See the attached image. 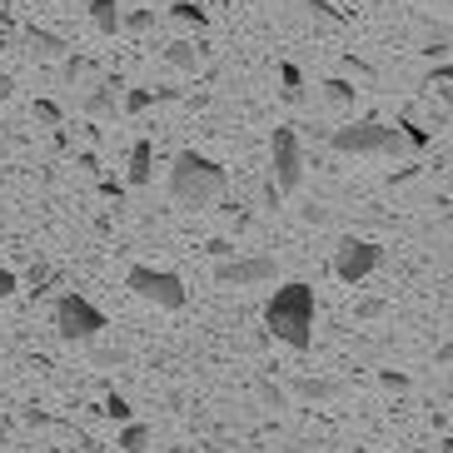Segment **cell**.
Returning a JSON list of instances; mask_svg holds the SVG:
<instances>
[{
  "label": "cell",
  "mask_w": 453,
  "mask_h": 453,
  "mask_svg": "<svg viewBox=\"0 0 453 453\" xmlns=\"http://www.w3.org/2000/svg\"><path fill=\"white\" fill-rule=\"evenodd\" d=\"M265 324L280 344L299 349V354L314 349V289H309L304 280L274 289V299H269V309H265Z\"/></svg>",
  "instance_id": "cell-1"
},
{
  "label": "cell",
  "mask_w": 453,
  "mask_h": 453,
  "mask_svg": "<svg viewBox=\"0 0 453 453\" xmlns=\"http://www.w3.org/2000/svg\"><path fill=\"white\" fill-rule=\"evenodd\" d=\"M225 170L214 160H204V155H195V150H185V155H174V170H170V195L180 204H195V210H204V204H214L219 195H225Z\"/></svg>",
  "instance_id": "cell-2"
},
{
  "label": "cell",
  "mask_w": 453,
  "mask_h": 453,
  "mask_svg": "<svg viewBox=\"0 0 453 453\" xmlns=\"http://www.w3.org/2000/svg\"><path fill=\"white\" fill-rule=\"evenodd\" d=\"M334 150H344V155H403L409 140H403L399 125H379V120H354L344 130L329 134Z\"/></svg>",
  "instance_id": "cell-3"
},
{
  "label": "cell",
  "mask_w": 453,
  "mask_h": 453,
  "mask_svg": "<svg viewBox=\"0 0 453 453\" xmlns=\"http://www.w3.org/2000/svg\"><path fill=\"white\" fill-rule=\"evenodd\" d=\"M130 284L134 294H140V299H145V304H160V309H185V280H180V274H170V269H150V265H134L130 269Z\"/></svg>",
  "instance_id": "cell-4"
},
{
  "label": "cell",
  "mask_w": 453,
  "mask_h": 453,
  "mask_svg": "<svg viewBox=\"0 0 453 453\" xmlns=\"http://www.w3.org/2000/svg\"><path fill=\"white\" fill-rule=\"evenodd\" d=\"M55 329H60V339H70V344H85V339H95V334L105 329V314H100L85 294H65V299L55 304Z\"/></svg>",
  "instance_id": "cell-5"
},
{
  "label": "cell",
  "mask_w": 453,
  "mask_h": 453,
  "mask_svg": "<svg viewBox=\"0 0 453 453\" xmlns=\"http://www.w3.org/2000/svg\"><path fill=\"white\" fill-rule=\"evenodd\" d=\"M379 265H384V250H379L373 240H339V250H334V274H339L344 284L369 280Z\"/></svg>",
  "instance_id": "cell-6"
},
{
  "label": "cell",
  "mask_w": 453,
  "mask_h": 453,
  "mask_svg": "<svg viewBox=\"0 0 453 453\" xmlns=\"http://www.w3.org/2000/svg\"><path fill=\"white\" fill-rule=\"evenodd\" d=\"M299 185H304L299 134H294V125H280V130H274V189H280V195H294Z\"/></svg>",
  "instance_id": "cell-7"
},
{
  "label": "cell",
  "mask_w": 453,
  "mask_h": 453,
  "mask_svg": "<svg viewBox=\"0 0 453 453\" xmlns=\"http://www.w3.org/2000/svg\"><path fill=\"white\" fill-rule=\"evenodd\" d=\"M274 269H280V265H274L269 254H250V259H229V254H225V265L214 269V280L225 284V289H229V284L240 289V284H265V280H274Z\"/></svg>",
  "instance_id": "cell-8"
},
{
  "label": "cell",
  "mask_w": 453,
  "mask_h": 453,
  "mask_svg": "<svg viewBox=\"0 0 453 453\" xmlns=\"http://www.w3.org/2000/svg\"><path fill=\"white\" fill-rule=\"evenodd\" d=\"M115 105H120V81H105L85 95V115H115Z\"/></svg>",
  "instance_id": "cell-9"
},
{
  "label": "cell",
  "mask_w": 453,
  "mask_h": 453,
  "mask_svg": "<svg viewBox=\"0 0 453 453\" xmlns=\"http://www.w3.org/2000/svg\"><path fill=\"white\" fill-rule=\"evenodd\" d=\"M20 41H26V50L35 55V60H55V55L65 50V41H60V35H50V30H35V26H30Z\"/></svg>",
  "instance_id": "cell-10"
},
{
  "label": "cell",
  "mask_w": 453,
  "mask_h": 453,
  "mask_svg": "<svg viewBox=\"0 0 453 453\" xmlns=\"http://www.w3.org/2000/svg\"><path fill=\"white\" fill-rule=\"evenodd\" d=\"M150 174H155V145L140 140V145L130 150V185H150Z\"/></svg>",
  "instance_id": "cell-11"
},
{
  "label": "cell",
  "mask_w": 453,
  "mask_h": 453,
  "mask_svg": "<svg viewBox=\"0 0 453 453\" xmlns=\"http://www.w3.org/2000/svg\"><path fill=\"white\" fill-rule=\"evenodd\" d=\"M90 20H95V30L115 35L120 30V0H90Z\"/></svg>",
  "instance_id": "cell-12"
},
{
  "label": "cell",
  "mask_w": 453,
  "mask_h": 453,
  "mask_svg": "<svg viewBox=\"0 0 453 453\" xmlns=\"http://www.w3.org/2000/svg\"><path fill=\"white\" fill-rule=\"evenodd\" d=\"M165 60H170L174 70H200V50H195L189 41H174L170 50H165Z\"/></svg>",
  "instance_id": "cell-13"
},
{
  "label": "cell",
  "mask_w": 453,
  "mask_h": 453,
  "mask_svg": "<svg viewBox=\"0 0 453 453\" xmlns=\"http://www.w3.org/2000/svg\"><path fill=\"white\" fill-rule=\"evenodd\" d=\"M120 449H125V453H145V449H150V428H145V424H130V418H125Z\"/></svg>",
  "instance_id": "cell-14"
},
{
  "label": "cell",
  "mask_w": 453,
  "mask_h": 453,
  "mask_svg": "<svg viewBox=\"0 0 453 453\" xmlns=\"http://www.w3.org/2000/svg\"><path fill=\"white\" fill-rule=\"evenodd\" d=\"M294 394H299V399H334L339 388H334L329 379H299V384H294Z\"/></svg>",
  "instance_id": "cell-15"
},
{
  "label": "cell",
  "mask_w": 453,
  "mask_h": 453,
  "mask_svg": "<svg viewBox=\"0 0 453 453\" xmlns=\"http://www.w3.org/2000/svg\"><path fill=\"white\" fill-rule=\"evenodd\" d=\"M280 81H284V100L299 105V100H304V75H299L294 65H280Z\"/></svg>",
  "instance_id": "cell-16"
},
{
  "label": "cell",
  "mask_w": 453,
  "mask_h": 453,
  "mask_svg": "<svg viewBox=\"0 0 453 453\" xmlns=\"http://www.w3.org/2000/svg\"><path fill=\"white\" fill-rule=\"evenodd\" d=\"M324 95H329L334 105H349V100H354V85L349 81H324Z\"/></svg>",
  "instance_id": "cell-17"
},
{
  "label": "cell",
  "mask_w": 453,
  "mask_h": 453,
  "mask_svg": "<svg viewBox=\"0 0 453 453\" xmlns=\"http://www.w3.org/2000/svg\"><path fill=\"white\" fill-rule=\"evenodd\" d=\"M150 100H155L150 90H125V100H120V105L130 110V115H140V110H150Z\"/></svg>",
  "instance_id": "cell-18"
},
{
  "label": "cell",
  "mask_w": 453,
  "mask_h": 453,
  "mask_svg": "<svg viewBox=\"0 0 453 453\" xmlns=\"http://www.w3.org/2000/svg\"><path fill=\"white\" fill-rule=\"evenodd\" d=\"M174 20H195V26H204V11L200 5H189V0H180V5H170Z\"/></svg>",
  "instance_id": "cell-19"
},
{
  "label": "cell",
  "mask_w": 453,
  "mask_h": 453,
  "mask_svg": "<svg viewBox=\"0 0 453 453\" xmlns=\"http://www.w3.org/2000/svg\"><path fill=\"white\" fill-rule=\"evenodd\" d=\"M35 120H45V125H60V105H55V100H35Z\"/></svg>",
  "instance_id": "cell-20"
},
{
  "label": "cell",
  "mask_w": 453,
  "mask_h": 453,
  "mask_svg": "<svg viewBox=\"0 0 453 453\" xmlns=\"http://www.w3.org/2000/svg\"><path fill=\"white\" fill-rule=\"evenodd\" d=\"M150 20H155V15H150V11H134V15H120V26H125V30H150Z\"/></svg>",
  "instance_id": "cell-21"
},
{
  "label": "cell",
  "mask_w": 453,
  "mask_h": 453,
  "mask_svg": "<svg viewBox=\"0 0 453 453\" xmlns=\"http://www.w3.org/2000/svg\"><path fill=\"white\" fill-rule=\"evenodd\" d=\"M354 314H359V319H379V314H384V299H359Z\"/></svg>",
  "instance_id": "cell-22"
},
{
  "label": "cell",
  "mask_w": 453,
  "mask_h": 453,
  "mask_svg": "<svg viewBox=\"0 0 453 453\" xmlns=\"http://www.w3.org/2000/svg\"><path fill=\"white\" fill-rule=\"evenodd\" d=\"M105 413H110V418H115V424H125V418H130V403H125L120 394H115V399L105 403Z\"/></svg>",
  "instance_id": "cell-23"
},
{
  "label": "cell",
  "mask_w": 453,
  "mask_h": 453,
  "mask_svg": "<svg viewBox=\"0 0 453 453\" xmlns=\"http://www.w3.org/2000/svg\"><path fill=\"white\" fill-rule=\"evenodd\" d=\"M299 5H304V11H314L319 20H339V15H334V5H324V0H299Z\"/></svg>",
  "instance_id": "cell-24"
},
{
  "label": "cell",
  "mask_w": 453,
  "mask_h": 453,
  "mask_svg": "<svg viewBox=\"0 0 453 453\" xmlns=\"http://www.w3.org/2000/svg\"><path fill=\"white\" fill-rule=\"evenodd\" d=\"M11 294H15V274L0 265V299H11Z\"/></svg>",
  "instance_id": "cell-25"
},
{
  "label": "cell",
  "mask_w": 453,
  "mask_h": 453,
  "mask_svg": "<svg viewBox=\"0 0 453 453\" xmlns=\"http://www.w3.org/2000/svg\"><path fill=\"white\" fill-rule=\"evenodd\" d=\"M11 95H15V81H11V75H0V105H5Z\"/></svg>",
  "instance_id": "cell-26"
},
{
  "label": "cell",
  "mask_w": 453,
  "mask_h": 453,
  "mask_svg": "<svg viewBox=\"0 0 453 453\" xmlns=\"http://www.w3.org/2000/svg\"><path fill=\"white\" fill-rule=\"evenodd\" d=\"M439 5H449V0H439Z\"/></svg>",
  "instance_id": "cell-27"
},
{
  "label": "cell",
  "mask_w": 453,
  "mask_h": 453,
  "mask_svg": "<svg viewBox=\"0 0 453 453\" xmlns=\"http://www.w3.org/2000/svg\"><path fill=\"white\" fill-rule=\"evenodd\" d=\"M0 50H5V41H0Z\"/></svg>",
  "instance_id": "cell-28"
},
{
  "label": "cell",
  "mask_w": 453,
  "mask_h": 453,
  "mask_svg": "<svg viewBox=\"0 0 453 453\" xmlns=\"http://www.w3.org/2000/svg\"><path fill=\"white\" fill-rule=\"evenodd\" d=\"M219 453H229V449H219Z\"/></svg>",
  "instance_id": "cell-29"
}]
</instances>
